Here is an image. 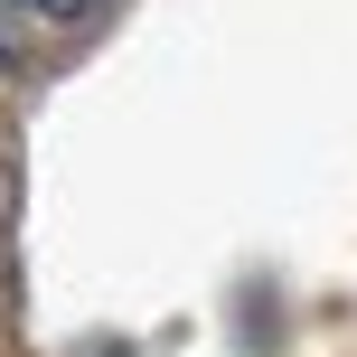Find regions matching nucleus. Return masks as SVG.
Instances as JSON below:
<instances>
[{
    "label": "nucleus",
    "mask_w": 357,
    "mask_h": 357,
    "mask_svg": "<svg viewBox=\"0 0 357 357\" xmlns=\"http://www.w3.org/2000/svg\"><path fill=\"white\" fill-rule=\"evenodd\" d=\"M19 56V0H0V66Z\"/></svg>",
    "instance_id": "nucleus-1"
},
{
    "label": "nucleus",
    "mask_w": 357,
    "mask_h": 357,
    "mask_svg": "<svg viewBox=\"0 0 357 357\" xmlns=\"http://www.w3.org/2000/svg\"><path fill=\"white\" fill-rule=\"evenodd\" d=\"M19 10H38V19H75V10H94V0H19Z\"/></svg>",
    "instance_id": "nucleus-2"
}]
</instances>
